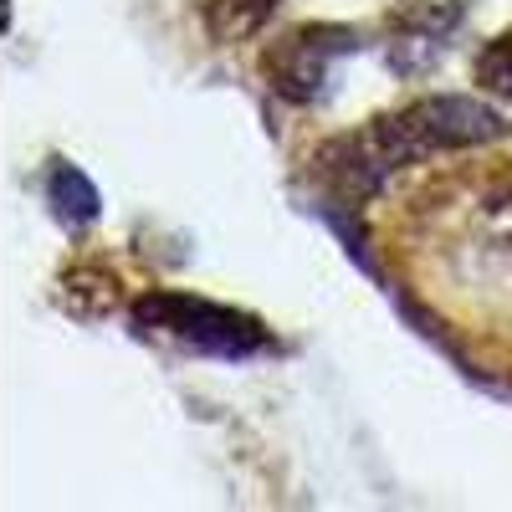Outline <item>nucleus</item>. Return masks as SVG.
<instances>
[{
  "mask_svg": "<svg viewBox=\"0 0 512 512\" xmlns=\"http://www.w3.org/2000/svg\"><path fill=\"white\" fill-rule=\"evenodd\" d=\"M431 262V287H420L456 333L482 338V354L512 364V169L456 175L415 205Z\"/></svg>",
  "mask_w": 512,
  "mask_h": 512,
  "instance_id": "1",
  "label": "nucleus"
},
{
  "mask_svg": "<svg viewBox=\"0 0 512 512\" xmlns=\"http://www.w3.org/2000/svg\"><path fill=\"white\" fill-rule=\"evenodd\" d=\"M134 323H139V333H164V338H180L185 349L226 354V359L256 354L267 344V333L251 318L216 308V303H200V297H180V292H149L134 308Z\"/></svg>",
  "mask_w": 512,
  "mask_h": 512,
  "instance_id": "2",
  "label": "nucleus"
},
{
  "mask_svg": "<svg viewBox=\"0 0 512 512\" xmlns=\"http://www.w3.org/2000/svg\"><path fill=\"white\" fill-rule=\"evenodd\" d=\"M354 47V36L344 31H297L287 36L282 47L272 52V77H277V88L287 98H313L318 93V82H323V67L333 52H349Z\"/></svg>",
  "mask_w": 512,
  "mask_h": 512,
  "instance_id": "3",
  "label": "nucleus"
},
{
  "mask_svg": "<svg viewBox=\"0 0 512 512\" xmlns=\"http://www.w3.org/2000/svg\"><path fill=\"white\" fill-rule=\"evenodd\" d=\"M52 200H57V216L67 226H88L98 216V190L82 180L72 164H57L52 169Z\"/></svg>",
  "mask_w": 512,
  "mask_h": 512,
  "instance_id": "4",
  "label": "nucleus"
},
{
  "mask_svg": "<svg viewBox=\"0 0 512 512\" xmlns=\"http://www.w3.org/2000/svg\"><path fill=\"white\" fill-rule=\"evenodd\" d=\"M277 0H216L210 6V26L216 36H241V31H256L267 16H272Z\"/></svg>",
  "mask_w": 512,
  "mask_h": 512,
  "instance_id": "5",
  "label": "nucleus"
}]
</instances>
